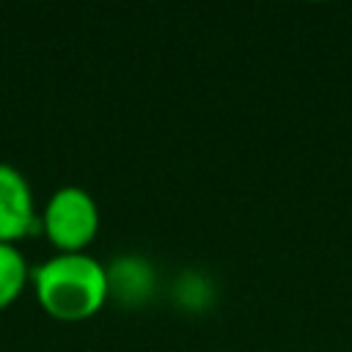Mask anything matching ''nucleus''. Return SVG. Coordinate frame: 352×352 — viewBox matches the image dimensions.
<instances>
[{
	"instance_id": "1",
	"label": "nucleus",
	"mask_w": 352,
	"mask_h": 352,
	"mask_svg": "<svg viewBox=\"0 0 352 352\" xmlns=\"http://www.w3.org/2000/svg\"><path fill=\"white\" fill-rule=\"evenodd\" d=\"M33 289L41 308L66 322L94 316L110 297L107 264L91 253H55L44 258L33 272Z\"/></svg>"
},
{
	"instance_id": "2",
	"label": "nucleus",
	"mask_w": 352,
	"mask_h": 352,
	"mask_svg": "<svg viewBox=\"0 0 352 352\" xmlns=\"http://www.w3.org/2000/svg\"><path fill=\"white\" fill-rule=\"evenodd\" d=\"M41 228L58 253L85 250L99 231V206L96 198L77 184L58 187L44 206Z\"/></svg>"
},
{
	"instance_id": "3",
	"label": "nucleus",
	"mask_w": 352,
	"mask_h": 352,
	"mask_svg": "<svg viewBox=\"0 0 352 352\" xmlns=\"http://www.w3.org/2000/svg\"><path fill=\"white\" fill-rule=\"evenodd\" d=\"M41 223L36 217L33 187L11 162H0V242H16Z\"/></svg>"
},
{
	"instance_id": "4",
	"label": "nucleus",
	"mask_w": 352,
	"mask_h": 352,
	"mask_svg": "<svg viewBox=\"0 0 352 352\" xmlns=\"http://www.w3.org/2000/svg\"><path fill=\"white\" fill-rule=\"evenodd\" d=\"M154 270L143 256L126 253L110 261L107 267V286L110 297H116L124 305H140L154 292Z\"/></svg>"
},
{
	"instance_id": "5",
	"label": "nucleus",
	"mask_w": 352,
	"mask_h": 352,
	"mask_svg": "<svg viewBox=\"0 0 352 352\" xmlns=\"http://www.w3.org/2000/svg\"><path fill=\"white\" fill-rule=\"evenodd\" d=\"M30 278L25 253L14 242H0V308L11 305Z\"/></svg>"
},
{
	"instance_id": "6",
	"label": "nucleus",
	"mask_w": 352,
	"mask_h": 352,
	"mask_svg": "<svg viewBox=\"0 0 352 352\" xmlns=\"http://www.w3.org/2000/svg\"><path fill=\"white\" fill-rule=\"evenodd\" d=\"M187 294L192 297V300H190V308H204L206 300H209V294H212V286H209V280H204V275L187 272V275L179 280V286H176V297L184 302Z\"/></svg>"
}]
</instances>
